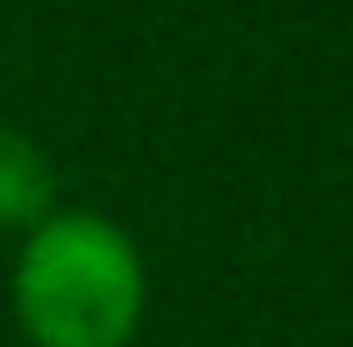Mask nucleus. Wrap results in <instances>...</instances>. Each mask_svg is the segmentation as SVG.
Wrapping results in <instances>:
<instances>
[{"label": "nucleus", "instance_id": "1", "mask_svg": "<svg viewBox=\"0 0 353 347\" xmlns=\"http://www.w3.org/2000/svg\"><path fill=\"white\" fill-rule=\"evenodd\" d=\"M149 310V273L99 211H50L12 261V317L31 347H130Z\"/></svg>", "mask_w": 353, "mask_h": 347}, {"label": "nucleus", "instance_id": "2", "mask_svg": "<svg viewBox=\"0 0 353 347\" xmlns=\"http://www.w3.org/2000/svg\"><path fill=\"white\" fill-rule=\"evenodd\" d=\"M56 205V161L37 137L0 124V230H37Z\"/></svg>", "mask_w": 353, "mask_h": 347}]
</instances>
